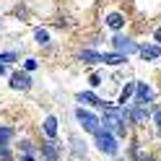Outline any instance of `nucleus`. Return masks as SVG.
<instances>
[{
  "label": "nucleus",
  "mask_w": 161,
  "mask_h": 161,
  "mask_svg": "<svg viewBox=\"0 0 161 161\" xmlns=\"http://www.w3.org/2000/svg\"><path fill=\"white\" fill-rule=\"evenodd\" d=\"M21 151H24V153H29V151H31V143H29V140H24V143H21Z\"/></svg>",
  "instance_id": "412c9836"
},
{
  "label": "nucleus",
  "mask_w": 161,
  "mask_h": 161,
  "mask_svg": "<svg viewBox=\"0 0 161 161\" xmlns=\"http://www.w3.org/2000/svg\"><path fill=\"white\" fill-rule=\"evenodd\" d=\"M107 24L112 26V29H119V26L125 24V18H122V13H109L107 16Z\"/></svg>",
  "instance_id": "4468645a"
},
{
  "label": "nucleus",
  "mask_w": 161,
  "mask_h": 161,
  "mask_svg": "<svg viewBox=\"0 0 161 161\" xmlns=\"http://www.w3.org/2000/svg\"><path fill=\"white\" fill-rule=\"evenodd\" d=\"M11 86H13V88H21V91H26V88L31 86V78H29L26 73H13V75H11Z\"/></svg>",
  "instance_id": "423d86ee"
},
{
  "label": "nucleus",
  "mask_w": 161,
  "mask_h": 161,
  "mask_svg": "<svg viewBox=\"0 0 161 161\" xmlns=\"http://www.w3.org/2000/svg\"><path fill=\"white\" fill-rule=\"evenodd\" d=\"M156 125H158V130H161V109L156 112Z\"/></svg>",
  "instance_id": "5701e85b"
},
{
  "label": "nucleus",
  "mask_w": 161,
  "mask_h": 161,
  "mask_svg": "<svg viewBox=\"0 0 161 161\" xmlns=\"http://www.w3.org/2000/svg\"><path fill=\"white\" fill-rule=\"evenodd\" d=\"M135 99H138V102L135 104H148L151 102V99H153V88H151V86H146V83H135Z\"/></svg>",
  "instance_id": "39448f33"
},
{
  "label": "nucleus",
  "mask_w": 161,
  "mask_h": 161,
  "mask_svg": "<svg viewBox=\"0 0 161 161\" xmlns=\"http://www.w3.org/2000/svg\"><path fill=\"white\" fill-rule=\"evenodd\" d=\"M133 91H135V83H127L125 88H122V94H119V104H125L130 96H133Z\"/></svg>",
  "instance_id": "dca6fc26"
},
{
  "label": "nucleus",
  "mask_w": 161,
  "mask_h": 161,
  "mask_svg": "<svg viewBox=\"0 0 161 161\" xmlns=\"http://www.w3.org/2000/svg\"><path fill=\"white\" fill-rule=\"evenodd\" d=\"M75 117H78V122L83 125V130H88V133L96 135L99 130H102V127H99V125H102V122H99V117L91 114V112H86V109H75Z\"/></svg>",
  "instance_id": "7ed1b4c3"
},
{
  "label": "nucleus",
  "mask_w": 161,
  "mask_h": 161,
  "mask_svg": "<svg viewBox=\"0 0 161 161\" xmlns=\"http://www.w3.org/2000/svg\"><path fill=\"white\" fill-rule=\"evenodd\" d=\"M13 60H16V55H13V52H3V55H0V65H5V63H13Z\"/></svg>",
  "instance_id": "f3484780"
},
{
  "label": "nucleus",
  "mask_w": 161,
  "mask_h": 161,
  "mask_svg": "<svg viewBox=\"0 0 161 161\" xmlns=\"http://www.w3.org/2000/svg\"><path fill=\"white\" fill-rule=\"evenodd\" d=\"M140 161H153V158H151V156H146V158H140Z\"/></svg>",
  "instance_id": "a878e982"
},
{
  "label": "nucleus",
  "mask_w": 161,
  "mask_h": 161,
  "mask_svg": "<svg viewBox=\"0 0 161 161\" xmlns=\"http://www.w3.org/2000/svg\"><path fill=\"white\" fill-rule=\"evenodd\" d=\"M161 55V47L158 44H148V47H140V57H146V60H156Z\"/></svg>",
  "instance_id": "1a4fd4ad"
},
{
  "label": "nucleus",
  "mask_w": 161,
  "mask_h": 161,
  "mask_svg": "<svg viewBox=\"0 0 161 161\" xmlns=\"http://www.w3.org/2000/svg\"><path fill=\"white\" fill-rule=\"evenodd\" d=\"M156 42H161V26L156 29Z\"/></svg>",
  "instance_id": "393cba45"
},
{
  "label": "nucleus",
  "mask_w": 161,
  "mask_h": 161,
  "mask_svg": "<svg viewBox=\"0 0 161 161\" xmlns=\"http://www.w3.org/2000/svg\"><path fill=\"white\" fill-rule=\"evenodd\" d=\"M21 161H34V156H31V153H24V158H21Z\"/></svg>",
  "instance_id": "b1692460"
},
{
  "label": "nucleus",
  "mask_w": 161,
  "mask_h": 161,
  "mask_svg": "<svg viewBox=\"0 0 161 161\" xmlns=\"http://www.w3.org/2000/svg\"><path fill=\"white\" fill-rule=\"evenodd\" d=\"M99 83H102V78H99V75L94 73V75H91V86H99Z\"/></svg>",
  "instance_id": "4be33fe9"
},
{
  "label": "nucleus",
  "mask_w": 161,
  "mask_h": 161,
  "mask_svg": "<svg viewBox=\"0 0 161 161\" xmlns=\"http://www.w3.org/2000/svg\"><path fill=\"white\" fill-rule=\"evenodd\" d=\"M96 146L107 156H114L117 153V138L109 133V130H99V133H96Z\"/></svg>",
  "instance_id": "f03ea898"
},
{
  "label": "nucleus",
  "mask_w": 161,
  "mask_h": 161,
  "mask_svg": "<svg viewBox=\"0 0 161 161\" xmlns=\"http://www.w3.org/2000/svg\"><path fill=\"white\" fill-rule=\"evenodd\" d=\"M125 60H127V55H102V63H107V65H119Z\"/></svg>",
  "instance_id": "f8f14e48"
},
{
  "label": "nucleus",
  "mask_w": 161,
  "mask_h": 161,
  "mask_svg": "<svg viewBox=\"0 0 161 161\" xmlns=\"http://www.w3.org/2000/svg\"><path fill=\"white\" fill-rule=\"evenodd\" d=\"M125 109H117L112 104H107L104 107V130H109L112 135H125L127 133V125H125Z\"/></svg>",
  "instance_id": "f257e3e1"
},
{
  "label": "nucleus",
  "mask_w": 161,
  "mask_h": 161,
  "mask_svg": "<svg viewBox=\"0 0 161 161\" xmlns=\"http://www.w3.org/2000/svg\"><path fill=\"white\" fill-rule=\"evenodd\" d=\"M24 68H26V70H36V60H26Z\"/></svg>",
  "instance_id": "aec40b11"
},
{
  "label": "nucleus",
  "mask_w": 161,
  "mask_h": 161,
  "mask_svg": "<svg viewBox=\"0 0 161 161\" xmlns=\"http://www.w3.org/2000/svg\"><path fill=\"white\" fill-rule=\"evenodd\" d=\"M80 60H83V63L96 65V63H102V52H94V49H83V52H80Z\"/></svg>",
  "instance_id": "9d476101"
},
{
  "label": "nucleus",
  "mask_w": 161,
  "mask_h": 161,
  "mask_svg": "<svg viewBox=\"0 0 161 161\" xmlns=\"http://www.w3.org/2000/svg\"><path fill=\"white\" fill-rule=\"evenodd\" d=\"M36 42H39V44H47V42H49L47 31H42V29H39V31H36Z\"/></svg>",
  "instance_id": "a211bd4d"
},
{
  "label": "nucleus",
  "mask_w": 161,
  "mask_h": 161,
  "mask_svg": "<svg viewBox=\"0 0 161 161\" xmlns=\"http://www.w3.org/2000/svg\"><path fill=\"white\" fill-rule=\"evenodd\" d=\"M112 44H114V49H117V55H130V52H140V47L138 44H133V39H127V36H114L112 39Z\"/></svg>",
  "instance_id": "20e7f679"
},
{
  "label": "nucleus",
  "mask_w": 161,
  "mask_h": 161,
  "mask_svg": "<svg viewBox=\"0 0 161 161\" xmlns=\"http://www.w3.org/2000/svg\"><path fill=\"white\" fill-rule=\"evenodd\" d=\"M42 153H44V161H57V151L49 146V143H44V146H42Z\"/></svg>",
  "instance_id": "2eb2a0df"
},
{
  "label": "nucleus",
  "mask_w": 161,
  "mask_h": 161,
  "mask_svg": "<svg viewBox=\"0 0 161 161\" xmlns=\"http://www.w3.org/2000/svg\"><path fill=\"white\" fill-rule=\"evenodd\" d=\"M78 102H86V104H94V107H99V109H104V107H107V102H102V99H96L94 94H88V91H86V94L80 91V94H78Z\"/></svg>",
  "instance_id": "6e6552de"
},
{
  "label": "nucleus",
  "mask_w": 161,
  "mask_h": 161,
  "mask_svg": "<svg viewBox=\"0 0 161 161\" xmlns=\"http://www.w3.org/2000/svg\"><path fill=\"white\" fill-rule=\"evenodd\" d=\"M44 133H47L49 138L57 135V119H55V117H47V119H44Z\"/></svg>",
  "instance_id": "9b49d317"
},
{
  "label": "nucleus",
  "mask_w": 161,
  "mask_h": 161,
  "mask_svg": "<svg viewBox=\"0 0 161 161\" xmlns=\"http://www.w3.org/2000/svg\"><path fill=\"white\" fill-rule=\"evenodd\" d=\"M130 119H133V122H146L148 119V107L146 104H135L130 109Z\"/></svg>",
  "instance_id": "0eeeda50"
},
{
  "label": "nucleus",
  "mask_w": 161,
  "mask_h": 161,
  "mask_svg": "<svg viewBox=\"0 0 161 161\" xmlns=\"http://www.w3.org/2000/svg\"><path fill=\"white\" fill-rule=\"evenodd\" d=\"M0 161H11V151L8 148H0Z\"/></svg>",
  "instance_id": "6ab92c4d"
},
{
  "label": "nucleus",
  "mask_w": 161,
  "mask_h": 161,
  "mask_svg": "<svg viewBox=\"0 0 161 161\" xmlns=\"http://www.w3.org/2000/svg\"><path fill=\"white\" fill-rule=\"evenodd\" d=\"M11 138H13V130L11 127H0V148H8Z\"/></svg>",
  "instance_id": "ddd939ff"
}]
</instances>
